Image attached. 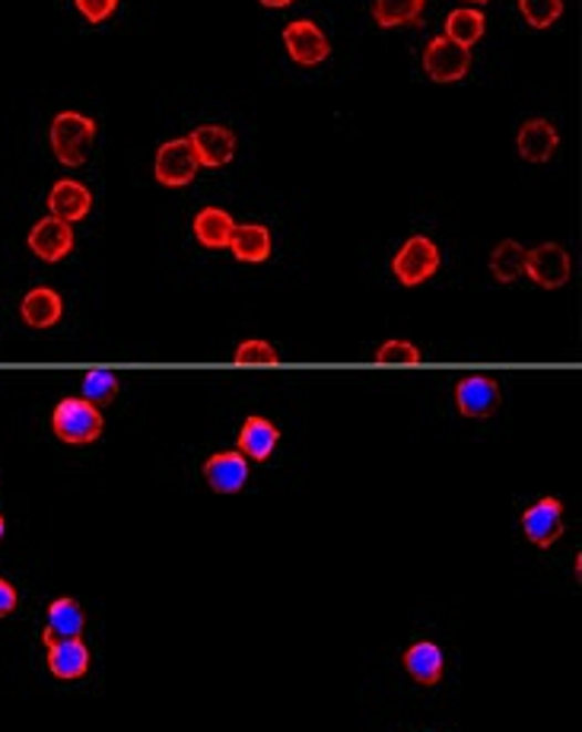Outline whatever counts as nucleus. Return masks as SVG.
<instances>
[{
  "mask_svg": "<svg viewBox=\"0 0 582 732\" xmlns=\"http://www.w3.org/2000/svg\"><path fill=\"white\" fill-rule=\"evenodd\" d=\"M102 427H105V421H102L100 408L86 399H64L51 411V430L67 446L96 443L102 436Z\"/></svg>",
  "mask_w": 582,
  "mask_h": 732,
  "instance_id": "obj_1",
  "label": "nucleus"
},
{
  "mask_svg": "<svg viewBox=\"0 0 582 732\" xmlns=\"http://www.w3.org/2000/svg\"><path fill=\"white\" fill-rule=\"evenodd\" d=\"M96 141V122L80 115V112H61L51 122V151L64 163V166H83L86 153Z\"/></svg>",
  "mask_w": 582,
  "mask_h": 732,
  "instance_id": "obj_2",
  "label": "nucleus"
},
{
  "mask_svg": "<svg viewBox=\"0 0 582 732\" xmlns=\"http://www.w3.org/2000/svg\"><path fill=\"white\" fill-rule=\"evenodd\" d=\"M392 271L405 287H420L439 271V249L430 236H410L392 258Z\"/></svg>",
  "mask_w": 582,
  "mask_h": 732,
  "instance_id": "obj_3",
  "label": "nucleus"
},
{
  "mask_svg": "<svg viewBox=\"0 0 582 732\" xmlns=\"http://www.w3.org/2000/svg\"><path fill=\"white\" fill-rule=\"evenodd\" d=\"M198 169H201V166H198V156H195V147H191L188 137H178V141L163 144L159 153H156V166H153L156 182L166 185V188H185V185H191L195 176H198Z\"/></svg>",
  "mask_w": 582,
  "mask_h": 732,
  "instance_id": "obj_4",
  "label": "nucleus"
},
{
  "mask_svg": "<svg viewBox=\"0 0 582 732\" xmlns=\"http://www.w3.org/2000/svg\"><path fill=\"white\" fill-rule=\"evenodd\" d=\"M468 68H471V49L458 45L446 35H436L424 51V71L436 83H456L468 74Z\"/></svg>",
  "mask_w": 582,
  "mask_h": 732,
  "instance_id": "obj_5",
  "label": "nucleus"
},
{
  "mask_svg": "<svg viewBox=\"0 0 582 732\" xmlns=\"http://www.w3.org/2000/svg\"><path fill=\"white\" fill-rule=\"evenodd\" d=\"M570 255L558 243H544V246H534L532 252H526V275L544 287V290H558L570 280Z\"/></svg>",
  "mask_w": 582,
  "mask_h": 732,
  "instance_id": "obj_6",
  "label": "nucleus"
},
{
  "mask_svg": "<svg viewBox=\"0 0 582 732\" xmlns=\"http://www.w3.org/2000/svg\"><path fill=\"white\" fill-rule=\"evenodd\" d=\"M522 532L534 548L548 551L563 535V504L558 497H541L522 513Z\"/></svg>",
  "mask_w": 582,
  "mask_h": 732,
  "instance_id": "obj_7",
  "label": "nucleus"
},
{
  "mask_svg": "<svg viewBox=\"0 0 582 732\" xmlns=\"http://www.w3.org/2000/svg\"><path fill=\"white\" fill-rule=\"evenodd\" d=\"M283 45L290 51V58L303 68H315L331 54L329 35L312 20H297V23L283 25Z\"/></svg>",
  "mask_w": 582,
  "mask_h": 732,
  "instance_id": "obj_8",
  "label": "nucleus"
},
{
  "mask_svg": "<svg viewBox=\"0 0 582 732\" xmlns=\"http://www.w3.org/2000/svg\"><path fill=\"white\" fill-rule=\"evenodd\" d=\"M456 404L465 417H490L503 404L500 382L490 377H465L456 385Z\"/></svg>",
  "mask_w": 582,
  "mask_h": 732,
  "instance_id": "obj_9",
  "label": "nucleus"
},
{
  "mask_svg": "<svg viewBox=\"0 0 582 732\" xmlns=\"http://www.w3.org/2000/svg\"><path fill=\"white\" fill-rule=\"evenodd\" d=\"M204 481L214 494H239L249 481V458L239 450L210 455L204 462Z\"/></svg>",
  "mask_w": 582,
  "mask_h": 732,
  "instance_id": "obj_10",
  "label": "nucleus"
},
{
  "mask_svg": "<svg viewBox=\"0 0 582 732\" xmlns=\"http://www.w3.org/2000/svg\"><path fill=\"white\" fill-rule=\"evenodd\" d=\"M191 147L198 156V166L204 169H217L227 166L229 159L236 156V134L227 125H201L191 131Z\"/></svg>",
  "mask_w": 582,
  "mask_h": 732,
  "instance_id": "obj_11",
  "label": "nucleus"
},
{
  "mask_svg": "<svg viewBox=\"0 0 582 732\" xmlns=\"http://www.w3.org/2000/svg\"><path fill=\"white\" fill-rule=\"evenodd\" d=\"M29 249L42 261H61L74 249V229L58 217H45L29 229Z\"/></svg>",
  "mask_w": 582,
  "mask_h": 732,
  "instance_id": "obj_12",
  "label": "nucleus"
},
{
  "mask_svg": "<svg viewBox=\"0 0 582 732\" xmlns=\"http://www.w3.org/2000/svg\"><path fill=\"white\" fill-rule=\"evenodd\" d=\"M49 210L51 217H58V220H64V224H76V220H83V217L93 210V192H90L83 182L61 178V182L51 185Z\"/></svg>",
  "mask_w": 582,
  "mask_h": 732,
  "instance_id": "obj_13",
  "label": "nucleus"
},
{
  "mask_svg": "<svg viewBox=\"0 0 582 732\" xmlns=\"http://www.w3.org/2000/svg\"><path fill=\"white\" fill-rule=\"evenodd\" d=\"M86 631V615L76 599H54L49 606V615H45V631H42V643L51 647V643H61V640H76Z\"/></svg>",
  "mask_w": 582,
  "mask_h": 732,
  "instance_id": "obj_14",
  "label": "nucleus"
},
{
  "mask_svg": "<svg viewBox=\"0 0 582 732\" xmlns=\"http://www.w3.org/2000/svg\"><path fill=\"white\" fill-rule=\"evenodd\" d=\"M49 650V672L58 682H76L90 672L93 666V653L90 647L83 643V637L76 640H61V643H51Z\"/></svg>",
  "mask_w": 582,
  "mask_h": 732,
  "instance_id": "obj_15",
  "label": "nucleus"
},
{
  "mask_svg": "<svg viewBox=\"0 0 582 732\" xmlns=\"http://www.w3.org/2000/svg\"><path fill=\"white\" fill-rule=\"evenodd\" d=\"M560 147L558 127L551 125L548 118H532L519 127V137H516V151L522 159L529 163H548L554 151Z\"/></svg>",
  "mask_w": 582,
  "mask_h": 732,
  "instance_id": "obj_16",
  "label": "nucleus"
},
{
  "mask_svg": "<svg viewBox=\"0 0 582 732\" xmlns=\"http://www.w3.org/2000/svg\"><path fill=\"white\" fill-rule=\"evenodd\" d=\"M405 672L424 688H433V684L443 679L446 672V659H443V650L433 643V640H417L405 650Z\"/></svg>",
  "mask_w": 582,
  "mask_h": 732,
  "instance_id": "obj_17",
  "label": "nucleus"
},
{
  "mask_svg": "<svg viewBox=\"0 0 582 732\" xmlns=\"http://www.w3.org/2000/svg\"><path fill=\"white\" fill-rule=\"evenodd\" d=\"M20 316H23V322L29 329H51L64 316V300L51 287H35V290H29L23 297Z\"/></svg>",
  "mask_w": 582,
  "mask_h": 732,
  "instance_id": "obj_18",
  "label": "nucleus"
},
{
  "mask_svg": "<svg viewBox=\"0 0 582 732\" xmlns=\"http://www.w3.org/2000/svg\"><path fill=\"white\" fill-rule=\"evenodd\" d=\"M280 443V430L278 424H271L268 417L261 414H252L246 417V424L239 430V453L246 458H254V462H268L271 453L278 450Z\"/></svg>",
  "mask_w": 582,
  "mask_h": 732,
  "instance_id": "obj_19",
  "label": "nucleus"
},
{
  "mask_svg": "<svg viewBox=\"0 0 582 732\" xmlns=\"http://www.w3.org/2000/svg\"><path fill=\"white\" fill-rule=\"evenodd\" d=\"M227 249L239 261H249V265L268 261L271 258V229L261 227V224H242V227L232 229Z\"/></svg>",
  "mask_w": 582,
  "mask_h": 732,
  "instance_id": "obj_20",
  "label": "nucleus"
},
{
  "mask_svg": "<svg viewBox=\"0 0 582 732\" xmlns=\"http://www.w3.org/2000/svg\"><path fill=\"white\" fill-rule=\"evenodd\" d=\"M195 239L201 243L204 249H227L229 246V236H232V217H229L227 210H220V207H204L198 210V217H195Z\"/></svg>",
  "mask_w": 582,
  "mask_h": 732,
  "instance_id": "obj_21",
  "label": "nucleus"
},
{
  "mask_svg": "<svg viewBox=\"0 0 582 732\" xmlns=\"http://www.w3.org/2000/svg\"><path fill=\"white\" fill-rule=\"evenodd\" d=\"M427 0H376L373 3V20L382 29H398V25H417L424 20Z\"/></svg>",
  "mask_w": 582,
  "mask_h": 732,
  "instance_id": "obj_22",
  "label": "nucleus"
},
{
  "mask_svg": "<svg viewBox=\"0 0 582 732\" xmlns=\"http://www.w3.org/2000/svg\"><path fill=\"white\" fill-rule=\"evenodd\" d=\"M484 25H487V20H484L481 10L461 7V10H453V13L446 17V39H453L458 45L471 49L475 42H481Z\"/></svg>",
  "mask_w": 582,
  "mask_h": 732,
  "instance_id": "obj_23",
  "label": "nucleus"
},
{
  "mask_svg": "<svg viewBox=\"0 0 582 732\" xmlns=\"http://www.w3.org/2000/svg\"><path fill=\"white\" fill-rule=\"evenodd\" d=\"M490 275L500 283H512L516 278H522L526 275V249L512 239H503L490 255Z\"/></svg>",
  "mask_w": 582,
  "mask_h": 732,
  "instance_id": "obj_24",
  "label": "nucleus"
},
{
  "mask_svg": "<svg viewBox=\"0 0 582 732\" xmlns=\"http://www.w3.org/2000/svg\"><path fill=\"white\" fill-rule=\"evenodd\" d=\"M118 389H122V382H118V377L112 370H90L83 377V395L80 399H86V402H93L100 408V404L112 402L118 395Z\"/></svg>",
  "mask_w": 582,
  "mask_h": 732,
  "instance_id": "obj_25",
  "label": "nucleus"
},
{
  "mask_svg": "<svg viewBox=\"0 0 582 732\" xmlns=\"http://www.w3.org/2000/svg\"><path fill=\"white\" fill-rule=\"evenodd\" d=\"M519 13L532 29H548L563 17V0H519Z\"/></svg>",
  "mask_w": 582,
  "mask_h": 732,
  "instance_id": "obj_26",
  "label": "nucleus"
},
{
  "mask_svg": "<svg viewBox=\"0 0 582 732\" xmlns=\"http://www.w3.org/2000/svg\"><path fill=\"white\" fill-rule=\"evenodd\" d=\"M232 360L239 363V367H274L280 357L274 351V344H268V341H242L239 348H236V354Z\"/></svg>",
  "mask_w": 582,
  "mask_h": 732,
  "instance_id": "obj_27",
  "label": "nucleus"
},
{
  "mask_svg": "<svg viewBox=\"0 0 582 732\" xmlns=\"http://www.w3.org/2000/svg\"><path fill=\"white\" fill-rule=\"evenodd\" d=\"M376 363H382V367H417L420 351L410 341H385L376 351Z\"/></svg>",
  "mask_w": 582,
  "mask_h": 732,
  "instance_id": "obj_28",
  "label": "nucleus"
},
{
  "mask_svg": "<svg viewBox=\"0 0 582 732\" xmlns=\"http://www.w3.org/2000/svg\"><path fill=\"white\" fill-rule=\"evenodd\" d=\"M76 10H80V17L83 20H90V23H105L115 10H118V0H74Z\"/></svg>",
  "mask_w": 582,
  "mask_h": 732,
  "instance_id": "obj_29",
  "label": "nucleus"
},
{
  "mask_svg": "<svg viewBox=\"0 0 582 732\" xmlns=\"http://www.w3.org/2000/svg\"><path fill=\"white\" fill-rule=\"evenodd\" d=\"M17 606H20V592H17V586L0 577V618L13 615V611H17Z\"/></svg>",
  "mask_w": 582,
  "mask_h": 732,
  "instance_id": "obj_30",
  "label": "nucleus"
},
{
  "mask_svg": "<svg viewBox=\"0 0 582 732\" xmlns=\"http://www.w3.org/2000/svg\"><path fill=\"white\" fill-rule=\"evenodd\" d=\"M264 7H274V10H280V7H290V3H297V0H261Z\"/></svg>",
  "mask_w": 582,
  "mask_h": 732,
  "instance_id": "obj_31",
  "label": "nucleus"
},
{
  "mask_svg": "<svg viewBox=\"0 0 582 732\" xmlns=\"http://www.w3.org/2000/svg\"><path fill=\"white\" fill-rule=\"evenodd\" d=\"M3 532H7V523H3V516H0V538H3Z\"/></svg>",
  "mask_w": 582,
  "mask_h": 732,
  "instance_id": "obj_32",
  "label": "nucleus"
},
{
  "mask_svg": "<svg viewBox=\"0 0 582 732\" xmlns=\"http://www.w3.org/2000/svg\"><path fill=\"white\" fill-rule=\"evenodd\" d=\"M465 3H487V0H465Z\"/></svg>",
  "mask_w": 582,
  "mask_h": 732,
  "instance_id": "obj_33",
  "label": "nucleus"
}]
</instances>
